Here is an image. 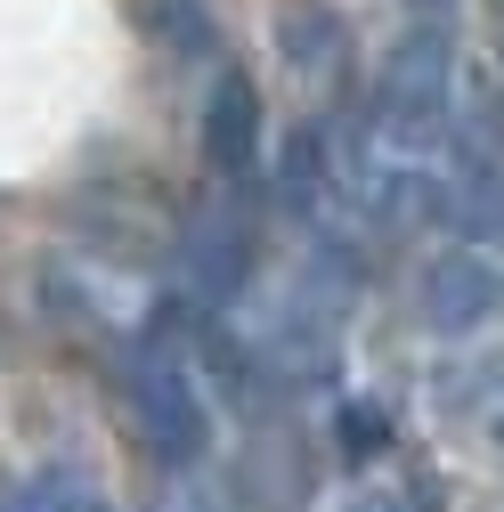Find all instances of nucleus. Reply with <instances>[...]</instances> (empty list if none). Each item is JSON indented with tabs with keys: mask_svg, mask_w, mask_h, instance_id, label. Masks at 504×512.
Listing matches in <instances>:
<instances>
[{
	"mask_svg": "<svg viewBox=\"0 0 504 512\" xmlns=\"http://www.w3.org/2000/svg\"><path fill=\"white\" fill-rule=\"evenodd\" d=\"M334 423H342V456H350V464H366L374 447H391V423L374 415V407H342Z\"/></svg>",
	"mask_w": 504,
	"mask_h": 512,
	"instance_id": "9",
	"label": "nucleus"
},
{
	"mask_svg": "<svg viewBox=\"0 0 504 512\" xmlns=\"http://www.w3.org/2000/svg\"><path fill=\"white\" fill-rule=\"evenodd\" d=\"M415 17H456V0H407Z\"/></svg>",
	"mask_w": 504,
	"mask_h": 512,
	"instance_id": "10",
	"label": "nucleus"
},
{
	"mask_svg": "<svg viewBox=\"0 0 504 512\" xmlns=\"http://www.w3.org/2000/svg\"><path fill=\"white\" fill-rule=\"evenodd\" d=\"M196 147L220 179H252L261 171V90H252L244 66H220L212 90H204V114H196Z\"/></svg>",
	"mask_w": 504,
	"mask_h": 512,
	"instance_id": "4",
	"label": "nucleus"
},
{
	"mask_svg": "<svg viewBox=\"0 0 504 512\" xmlns=\"http://www.w3.org/2000/svg\"><path fill=\"white\" fill-rule=\"evenodd\" d=\"M277 49H285V66L301 82H334L350 66V25H342V9H326V0H285L277 9Z\"/></svg>",
	"mask_w": 504,
	"mask_h": 512,
	"instance_id": "5",
	"label": "nucleus"
},
{
	"mask_svg": "<svg viewBox=\"0 0 504 512\" xmlns=\"http://www.w3.org/2000/svg\"><path fill=\"white\" fill-rule=\"evenodd\" d=\"M423 326L439 342H464L480 326H496L504 317V269L488 261L480 244H448V252H431V269H423Z\"/></svg>",
	"mask_w": 504,
	"mask_h": 512,
	"instance_id": "3",
	"label": "nucleus"
},
{
	"mask_svg": "<svg viewBox=\"0 0 504 512\" xmlns=\"http://www.w3.org/2000/svg\"><path fill=\"white\" fill-rule=\"evenodd\" d=\"M456 131V17H407V33L374 66V139L431 155Z\"/></svg>",
	"mask_w": 504,
	"mask_h": 512,
	"instance_id": "1",
	"label": "nucleus"
},
{
	"mask_svg": "<svg viewBox=\"0 0 504 512\" xmlns=\"http://www.w3.org/2000/svg\"><path fill=\"white\" fill-rule=\"evenodd\" d=\"M122 391H131V415L147 431V456L163 472H196L212 464V447H220V415H212V391H204V374L187 350L139 334L131 350H122Z\"/></svg>",
	"mask_w": 504,
	"mask_h": 512,
	"instance_id": "2",
	"label": "nucleus"
},
{
	"mask_svg": "<svg viewBox=\"0 0 504 512\" xmlns=\"http://www.w3.org/2000/svg\"><path fill=\"white\" fill-rule=\"evenodd\" d=\"M0 512H90V480L74 464H41L33 480L0 488Z\"/></svg>",
	"mask_w": 504,
	"mask_h": 512,
	"instance_id": "7",
	"label": "nucleus"
},
{
	"mask_svg": "<svg viewBox=\"0 0 504 512\" xmlns=\"http://www.w3.org/2000/svg\"><path fill=\"white\" fill-rule=\"evenodd\" d=\"M90 512H114V504H98V496H90Z\"/></svg>",
	"mask_w": 504,
	"mask_h": 512,
	"instance_id": "11",
	"label": "nucleus"
},
{
	"mask_svg": "<svg viewBox=\"0 0 504 512\" xmlns=\"http://www.w3.org/2000/svg\"><path fill=\"white\" fill-rule=\"evenodd\" d=\"M139 25L163 57H179V66H212L220 57V17L212 0H139Z\"/></svg>",
	"mask_w": 504,
	"mask_h": 512,
	"instance_id": "6",
	"label": "nucleus"
},
{
	"mask_svg": "<svg viewBox=\"0 0 504 512\" xmlns=\"http://www.w3.org/2000/svg\"><path fill=\"white\" fill-rule=\"evenodd\" d=\"M342 512H448V496H439V480H399V488H374V496H358V504H342Z\"/></svg>",
	"mask_w": 504,
	"mask_h": 512,
	"instance_id": "8",
	"label": "nucleus"
}]
</instances>
